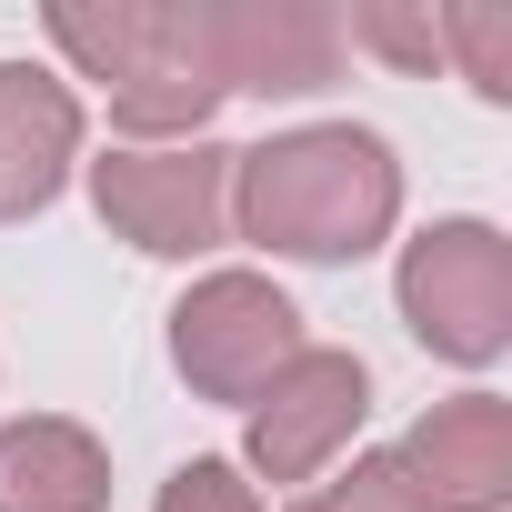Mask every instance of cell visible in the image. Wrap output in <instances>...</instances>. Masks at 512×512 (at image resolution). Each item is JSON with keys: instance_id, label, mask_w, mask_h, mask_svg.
<instances>
[{"instance_id": "30bf717a", "label": "cell", "mask_w": 512, "mask_h": 512, "mask_svg": "<svg viewBox=\"0 0 512 512\" xmlns=\"http://www.w3.org/2000/svg\"><path fill=\"white\" fill-rule=\"evenodd\" d=\"M0 512H111V452L81 422H0Z\"/></svg>"}, {"instance_id": "5bb4252c", "label": "cell", "mask_w": 512, "mask_h": 512, "mask_svg": "<svg viewBox=\"0 0 512 512\" xmlns=\"http://www.w3.org/2000/svg\"><path fill=\"white\" fill-rule=\"evenodd\" d=\"M352 41H372L392 61H442V21H402V11H352Z\"/></svg>"}, {"instance_id": "5b68a950", "label": "cell", "mask_w": 512, "mask_h": 512, "mask_svg": "<svg viewBox=\"0 0 512 512\" xmlns=\"http://www.w3.org/2000/svg\"><path fill=\"white\" fill-rule=\"evenodd\" d=\"M91 201L131 251L191 262L231 221V151H201V141L191 151H111V161H91Z\"/></svg>"}, {"instance_id": "8fae6325", "label": "cell", "mask_w": 512, "mask_h": 512, "mask_svg": "<svg viewBox=\"0 0 512 512\" xmlns=\"http://www.w3.org/2000/svg\"><path fill=\"white\" fill-rule=\"evenodd\" d=\"M432 21H442V51H462L472 91L482 101H512V11L472 0V11H432Z\"/></svg>"}, {"instance_id": "8992f818", "label": "cell", "mask_w": 512, "mask_h": 512, "mask_svg": "<svg viewBox=\"0 0 512 512\" xmlns=\"http://www.w3.org/2000/svg\"><path fill=\"white\" fill-rule=\"evenodd\" d=\"M372 412V372L352 362V352H292L282 372H272V392L251 402V472L262 482H312L342 442H352V422Z\"/></svg>"}, {"instance_id": "9c48e42d", "label": "cell", "mask_w": 512, "mask_h": 512, "mask_svg": "<svg viewBox=\"0 0 512 512\" xmlns=\"http://www.w3.org/2000/svg\"><path fill=\"white\" fill-rule=\"evenodd\" d=\"M81 161V101L31 71V61H0V221H31Z\"/></svg>"}, {"instance_id": "7c38bea8", "label": "cell", "mask_w": 512, "mask_h": 512, "mask_svg": "<svg viewBox=\"0 0 512 512\" xmlns=\"http://www.w3.org/2000/svg\"><path fill=\"white\" fill-rule=\"evenodd\" d=\"M292 512H422V502L402 492V472H392V452H372V462H352L342 482H322V492H302Z\"/></svg>"}, {"instance_id": "277c9868", "label": "cell", "mask_w": 512, "mask_h": 512, "mask_svg": "<svg viewBox=\"0 0 512 512\" xmlns=\"http://www.w3.org/2000/svg\"><path fill=\"white\" fill-rule=\"evenodd\" d=\"M292 352H302V312L262 272H211L171 312V362L201 402H262Z\"/></svg>"}, {"instance_id": "7a4b0ae2", "label": "cell", "mask_w": 512, "mask_h": 512, "mask_svg": "<svg viewBox=\"0 0 512 512\" xmlns=\"http://www.w3.org/2000/svg\"><path fill=\"white\" fill-rule=\"evenodd\" d=\"M51 41L111 91L121 131H201L221 101L201 0H51Z\"/></svg>"}, {"instance_id": "6da1fadb", "label": "cell", "mask_w": 512, "mask_h": 512, "mask_svg": "<svg viewBox=\"0 0 512 512\" xmlns=\"http://www.w3.org/2000/svg\"><path fill=\"white\" fill-rule=\"evenodd\" d=\"M392 211H402V161L382 151V131L312 121V131H282L262 151H231V221L262 251L362 262L392 231Z\"/></svg>"}, {"instance_id": "52a82bcc", "label": "cell", "mask_w": 512, "mask_h": 512, "mask_svg": "<svg viewBox=\"0 0 512 512\" xmlns=\"http://www.w3.org/2000/svg\"><path fill=\"white\" fill-rule=\"evenodd\" d=\"M392 472L422 512H502L512 502V402H492V392L432 402L392 442Z\"/></svg>"}, {"instance_id": "3957f363", "label": "cell", "mask_w": 512, "mask_h": 512, "mask_svg": "<svg viewBox=\"0 0 512 512\" xmlns=\"http://www.w3.org/2000/svg\"><path fill=\"white\" fill-rule=\"evenodd\" d=\"M402 322L442 362H502L512 342V241L492 221H432L402 251Z\"/></svg>"}, {"instance_id": "4fadbf2b", "label": "cell", "mask_w": 512, "mask_h": 512, "mask_svg": "<svg viewBox=\"0 0 512 512\" xmlns=\"http://www.w3.org/2000/svg\"><path fill=\"white\" fill-rule=\"evenodd\" d=\"M161 512H262V492H251L231 462H181L161 482Z\"/></svg>"}, {"instance_id": "ba28073f", "label": "cell", "mask_w": 512, "mask_h": 512, "mask_svg": "<svg viewBox=\"0 0 512 512\" xmlns=\"http://www.w3.org/2000/svg\"><path fill=\"white\" fill-rule=\"evenodd\" d=\"M201 41H211L221 91H322L342 71V21L312 11V0H231V11H201Z\"/></svg>"}]
</instances>
